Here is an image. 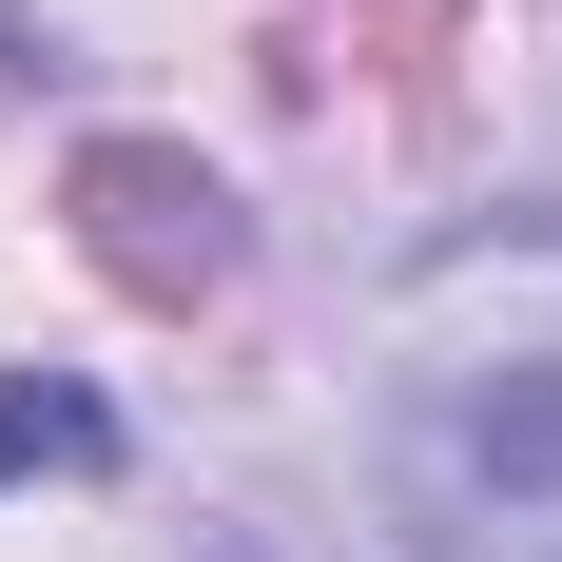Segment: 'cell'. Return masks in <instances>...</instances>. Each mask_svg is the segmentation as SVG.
<instances>
[{
    "mask_svg": "<svg viewBox=\"0 0 562 562\" xmlns=\"http://www.w3.org/2000/svg\"><path fill=\"white\" fill-rule=\"evenodd\" d=\"M407 562H562V214H505L389 291Z\"/></svg>",
    "mask_w": 562,
    "mask_h": 562,
    "instance_id": "obj_1",
    "label": "cell"
},
{
    "mask_svg": "<svg viewBox=\"0 0 562 562\" xmlns=\"http://www.w3.org/2000/svg\"><path fill=\"white\" fill-rule=\"evenodd\" d=\"M0 465H116V407L98 389H20L0 407Z\"/></svg>",
    "mask_w": 562,
    "mask_h": 562,
    "instance_id": "obj_2",
    "label": "cell"
},
{
    "mask_svg": "<svg viewBox=\"0 0 562 562\" xmlns=\"http://www.w3.org/2000/svg\"><path fill=\"white\" fill-rule=\"evenodd\" d=\"M214 562H252V543H214Z\"/></svg>",
    "mask_w": 562,
    "mask_h": 562,
    "instance_id": "obj_3",
    "label": "cell"
}]
</instances>
